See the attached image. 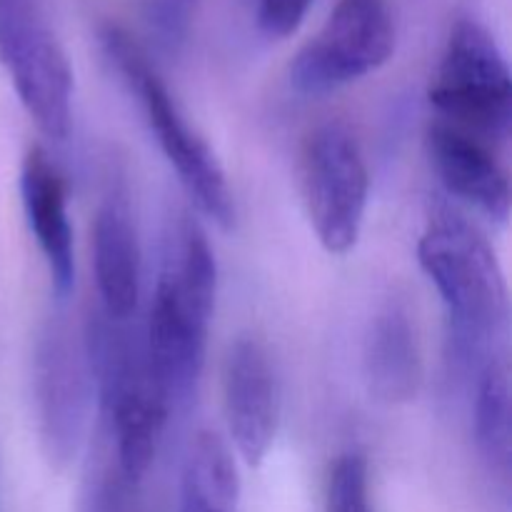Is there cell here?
Returning <instances> with one entry per match:
<instances>
[{"instance_id":"obj_1","label":"cell","mask_w":512,"mask_h":512,"mask_svg":"<svg viewBox=\"0 0 512 512\" xmlns=\"http://www.w3.org/2000/svg\"><path fill=\"white\" fill-rule=\"evenodd\" d=\"M215 298L218 263L213 248L195 220H183L155 280L143 338L155 383L170 405L188 400L203 373Z\"/></svg>"},{"instance_id":"obj_2","label":"cell","mask_w":512,"mask_h":512,"mask_svg":"<svg viewBox=\"0 0 512 512\" xmlns=\"http://www.w3.org/2000/svg\"><path fill=\"white\" fill-rule=\"evenodd\" d=\"M100 45L113 68L118 70L120 80L128 85L143 108L150 133L155 135L165 160L173 165L180 185L190 195L195 208L213 220L220 230L233 228L235 200L225 168L203 135L190 125L188 115L180 110L178 100L150 63L148 53L140 48L133 35L113 23L100 28Z\"/></svg>"},{"instance_id":"obj_3","label":"cell","mask_w":512,"mask_h":512,"mask_svg":"<svg viewBox=\"0 0 512 512\" xmlns=\"http://www.w3.org/2000/svg\"><path fill=\"white\" fill-rule=\"evenodd\" d=\"M418 263L465 340L498 335L510 318L503 265L483 233L455 208H438L418 240Z\"/></svg>"},{"instance_id":"obj_4","label":"cell","mask_w":512,"mask_h":512,"mask_svg":"<svg viewBox=\"0 0 512 512\" xmlns=\"http://www.w3.org/2000/svg\"><path fill=\"white\" fill-rule=\"evenodd\" d=\"M428 95L443 123L483 140L508 135L512 120L510 65L495 35L480 20H455Z\"/></svg>"},{"instance_id":"obj_5","label":"cell","mask_w":512,"mask_h":512,"mask_svg":"<svg viewBox=\"0 0 512 512\" xmlns=\"http://www.w3.org/2000/svg\"><path fill=\"white\" fill-rule=\"evenodd\" d=\"M0 65L40 133L68 138L73 68L40 0H0Z\"/></svg>"},{"instance_id":"obj_6","label":"cell","mask_w":512,"mask_h":512,"mask_svg":"<svg viewBox=\"0 0 512 512\" xmlns=\"http://www.w3.org/2000/svg\"><path fill=\"white\" fill-rule=\"evenodd\" d=\"M300 193L310 228L330 255H348L363 233L370 173L358 138L340 123L308 135L300 155Z\"/></svg>"},{"instance_id":"obj_7","label":"cell","mask_w":512,"mask_h":512,"mask_svg":"<svg viewBox=\"0 0 512 512\" xmlns=\"http://www.w3.org/2000/svg\"><path fill=\"white\" fill-rule=\"evenodd\" d=\"M393 53L395 20L385 0H338L290 63V85L305 98H325L380 70Z\"/></svg>"},{"instance_id":"obj_8","label":"cell","mask_w":512,"mask_h":512,"mask_svg":"<svg viewBox=\"0 0 512 512\" xmlns=\"http://www.w3.org/2000/svg\"><path fill=\"white\" fill-rule=\"evenodd\" d=\"M33 383L43 455L55 470H63L85 440L95 378L85 343L60 320H50L40 333Z\"/></svg>"},{"instance_id":"obj_9","label":"cell","mask_w":512,"mask_h":512,"mask_svg":"<svg viewBox=\"0 0 512 512\" xmlns=\"http://www.w3.org/2000/svg\"><path fill=\"white\" fill-rule=\"evenodd\" d=\"M223 408L230 438L245 465L258 468L270 453L280 423V385L268 348L240 335L223 368Z\"/></svg>"},{"instance_id":"obj_10","label":"cell","mask_w":512,"mask_h":512,"mask_svg":"<svg viewBox=\"0 0 512 512\" xmlns=\"http://www.w3.org/2000/svg\"><path fill=\"white\" fill-rule=\"evenodd\" d=\"M363 375L368 393L385 405L413 403L423 390L425 360L418 320L403 300L390 298L370 320Z\"/></svg>"},{"instance_id":"obj_11","label":"cell","mask_w":512,"mask_h":512,"mask_svg":"<svg viewBox=\"0 0 512 512\" xmlns=\"http://www.w3.org/2000/svg\"><path fill=\"white\" fill-rule=\"evenodd\" d=\"M20 200L55 293L65 298L75 288V240L68 215V190L63 175L38 145L25 153L20 165Z\"/></svg>"},{"instance_id":"obj_12","label":"cell","mask_w":512,"mask_h":512,"mask_svg":"<svg viewBox=\"0 0 512 512\" xmlns=\"http://www.w3.org/2000/svg\"><path fill=\"white\" fill-rule=\"evenodd\" d=\"M428 150L435 173L455 198L498 223L508 220L512 203L508 170L483 138L438 120L428 133Z\"/></svg>"},{"instance_id":"obj_13","label":"cell","mask_w":512,"mask_h":512,"mask_svg":"<svg viewBox=\"0 0 512 512\" xmlns=\"http://www.w3.org/2000/svg\"><path fill=\"white\" fill-rule=\"evenodd\" d=\"M93 268L105 318L123 323L138 308L140 243L123 188H110L93 223Z\"/></svg>"},{"instance_id":"obj_14","label":"cell","mask_w":512,"mask_h":512,"mask_svg":"<svg viewBox=\"0 0 512 512\" xmlns=\"http://www.w3.org/2000/svg\"><path fill=\"white\" fill-rule=\"evenodd\" d=\"M240 480L228 443L213 430H200L183 470V512H233Z\"/></svg>"},{"instance_id":"obj_15","label":"cell","mask_w":512,"mask_h":512,"mask_svg":"<svg viewBox=\"0 0 512 512\" xmlns=\"http://www.w3.org/2000/svg\"><path fill=\"white\" fill-rule=\"evenodd\" d=\"M510 370L505 360L485 368L475 393V445L485 468L503 488L510 485L512 428H510Z\"/></svg>"},{"instance_id":"obj_16","label":"cell","mask_w":512,"mask_h":512,"mask_svg":"<svg viewBox=\"0 0 512 512\" xmlns=\"http://www.w3.org/2000/svg\"><path fill=\"white\" fill-rule=\"evenodd\" d=\"M200 0H143L140 15L155 48L165 55H178L188 43Z\"/></svg>"},{"instance_id":"obj_17","label":"cell","mask_w":512,"mask_h":512,"mask_svg":"<svg viewBox=\"0 0 512 512\" xmlns=\"http://www.w3.org/2000/svg\"><path fill=\"white\" fill-rule=\"evenodd\" d=\"M325 512H375L363 453H345L335 460L325 488Z\"/></svg>"},{"instance_id":"obj_18","label":"cell","mask_w":512,"mask_h":512,"mask_svg":"<svg viewBox=\"0 0 512 512\" xmlns=\"http://www.w3.org/2000/svg\"><path fill=\"white\" fill-rule=\"evenodd\" d=\"M313 0H255V20L260 33L285 40L303 25Z\"/></svg>"}]
</instances>
